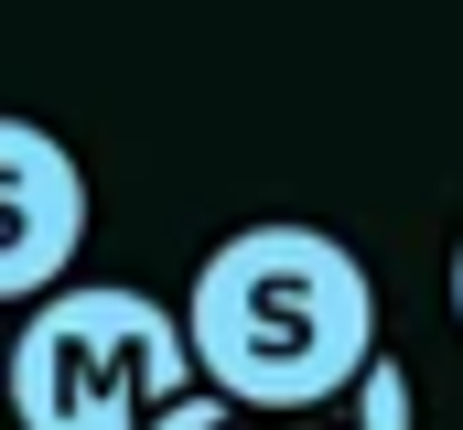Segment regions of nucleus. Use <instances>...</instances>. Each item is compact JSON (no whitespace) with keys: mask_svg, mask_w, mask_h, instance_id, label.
Instances as JSON below:
<instances>
[{"mask_svg":"<svg viewBox=\"0 0 463 430\" xmlns=\"http://www.w3.org/2000/svg\"><path fill=\"white\" fill-rule=\"evenodd\" d=\"M184 355L194 388H216L248 420H313L377 355V280L345 237L302 215H259L205 248L184 291Z\"/></svg>","mask_w":463,"mask_h":430,"instance_id":"nucleus-1","label":"nucleus"},{"mask_svg":"<svg viewBox=\"0 0 463 430\" xmlns=\"http://www.w3.org/2000/svg\"><path fill=\"white\" fill-rule=\"evenodd\" d=\"M194 388L184 313L129 291V280H54L0 366L11 430H140L162 398Z\"/></svg>","mask_w":463,"mask_h":430,"instance_id":"nucleus-2","label":"nucleus"},{"mask_svg":"<svg viewBox=\"0 0 463 430\" xmlns=\"http://www.w3.org/2000/svg\"><path fill=\"white\" fill-rule=\"evenodd\" d=\"M87 248V173L43 118L0 108V302H43Z\"/></svg>","mask_w":463,"mask_h":430,"instance_id":"nucleus-3","label":"nucleus"},{"mask_svg":"<svg viewBox=\"0 0 463 430\" xmlns=\"http://www.w3.org/2000/svg\"><path fill=\"white\" fill-rule=\"evenodd\" d=\"M345 409H355V430H420V409H410V366H399L388 344H377V355L355 366Z\"/></svg>","mask_w":463,"mask_h":430,"instance_id":"nucleus-4","label":"nucleus"},{"mask_svg":"<svg viewBox=\"0 0 463 430\" xmlns=\"http://www.w3.org/2000/svg\"><path fill=\"white\" fill-rule=\"evenodd\" d=\"M237 420H248V409H227L216 388H184V398H162L140 430H237Z\"/></svg>","mask_w":463,"mask_h":430,"instance_id":"nucleus-5","label":"nucleus"},{"mask_svg":"<svg viewBox=\"0 0 463 430\" xmlns=\"http://www.w3.org/2000/svg\"><path fill=\"white\" fill-rule=\"evenodd\" d=\"M453 322H463V248H453Z\"/></svg>","mask_w":463,"mask_h":430,"instance_id":"nucleus-6","label":"nucleus"},{"mask_svg":"<svg viewBox=\"0 0 463 430\" xmlns=\"http://www.w3.org/2000/svg\"><path fill=\"white\" fill-rule=\"evenodd\" d=\"M0 366H11V333H0Z\"/></svg>","mask_w":463,"mask_h":430,"instance_id":"nucleus-7","label":"nucleus"}]
</instances>
